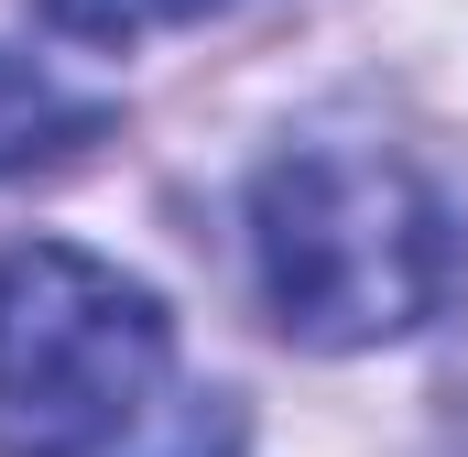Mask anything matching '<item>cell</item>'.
<instances>
[{
  "instance_id": "6da1fadb",
  "label": "cell",
  "mask_w": 468,
  "mask_h": 457,
  "mask_svg": "<svg viewBox=\"0 0 468 457\" xmlns=\"http://www.w3.org/2000/svg\"><path fill=\"white\" fill-rule=\"evenodd\" d=\"M250 272L294 348H381L458 294L468 250L447 197L392 142H283L250 186Z\"/></svg>"
},
{
  "instance_id": "7a4b0ae2",
  "label": "cell",
  "mask_w": 468,
  "mask_h": 457,
  "mask_svg": "<svg viewBox=\"0 0 468 457\" xmlns=\"http://www.w3.org/2000/svg\"><path fill=\"white\" fill-rule=\"evenodd\" d=\"M175 316L99 250H0V457H120L164 414Z\"/></svg>"
},
{
  "instance_id": "3957f363",
  "label": "cell",
  "mask_w": 468,
  "mask_h": 457,
  "mask_svg": "<svg viewBox=\"0 0 468 457\" xmlns=\"http://www.w3.org/2000/svg\"><path fill=\"white\" fill-rule=\"evenodd\" d=\"M110 120H120L110 88H77L55 55H22V44H0V175H33V164H66V153H88Z\"/></svg>"
},
{
  "instance_id": "277c9868",
  "label": "cell",
  "mask_w": 468,
  "mask_h": 457,
  "mask_svg": "<svg viewBox=\"0 0 468 457\" xmlns=\"http://www.w3.org/2000/svg\"><path fill=\"white\" fill-rule=\"evenodd\" d=\"M142 11H229V0H142Z\"/></svg>"
}]
</instances>
